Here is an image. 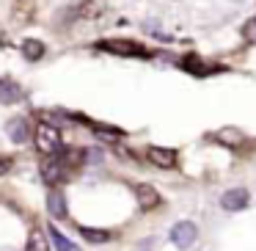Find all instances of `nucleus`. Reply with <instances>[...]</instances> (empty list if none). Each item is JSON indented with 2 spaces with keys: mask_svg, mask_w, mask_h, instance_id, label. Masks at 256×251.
Segmentation results:
<instances>
[{
  "mask_svg": "<svg viewBox=\"0 0 256 251\" xmlns=\"http://www.w3.org/2000/svg\"><path fill=\"white\" fill-rule=\"evenodd\" d=\"M50 237H52V243H56V248H58V251H80L78 245H74L69 237H64V234L58 232L56 226H50Z\"/></svg>",
  "mask_w": 256,
  "mask_h": 251,
  "instance_id": "nucleus-15",
  "label": "nucleus"
},
{
  "mask_svg": "<svg viewBox=\"0 0 256 251\" xmlns=\"http://www.w3.org/2000/svg\"><path fill=\"white\" fill-rule=\"evenodd\" d=\"M6 133H8V138H12L14 144H25V141L30 138V124H28V119H22V116L12 119V122L6 124Z\"/></svg>",
  "mask_w": 256,
  "mask_h": 251,
  "instance_id": "nucleus-5",
  "label": "nucleus"
},
{
  "mask_svg": "<svg viewBox=\"0 0 256 251\" xmlns=\"http://www.w3.org/2000/svg\"><path fill=\"white\" fill-rule=\"evenodd\" d=\"M149 160L160 168H174L176 166V152L166 149V146H152L149 149Z\"/></svg>",
  "mask_w": 256,
  "mask_h": 251,
  "instance_id": "nucleus-7",
  "label": "nucleus"
},
{
  "mask_svg": "<svg viewBox=\"0 0 256 251\" xmlns=\"http://www.w3.org/2000/svg\"><path fill=\"white\" fill-rule=\"evenodd\" d=\"M80 234H83L88 243H96V245L110 240V232H105V229H88V226H83V229H80Z\"/></svg>",
  "mask_w": 256,
  "mask_h": 251,
  "instance_id": "nucleus-14",
  "label": "nucleus"
},
{
  "mask_svg": "<svg viewBox=\"0 0 256 251\" xmlns=\"http://www.w3.org/2000/svg\"><path fill=\"white\" fill-rule=\"evenodd\" d=\"M8 168H12V160H6V157H3V160H0V177H3Z\"/></svg>",
  "mask_w": 256,
  "mask_h": 251,
  "instance_id": "nucleus-19",
  "label": "nucleus"
},
{
  "mask_svg": "<svg viewBox=\"0 0 256 251\" xmlns=\"http://www.w3.org/2000/svg\"><path fill=\"white\" fill-rule=\"evenodd\" d=\"M91 127H94L96 135H100V138H105V141L122 138V130H118V127H108V124H91Z\"/></svg>",
  "mask_w": 256,
  "mask_h": 251,
  "instance_id": "nucleus-16",
  "label": "nucleus"
},
{
  "mask_svg": "<svg viewBox=\"0 0 256 251\" xmlns=\"http://www.w3.org/2000/svg\"><path fill=\"white\" fill-rule=\"evenodd\" d=\"M47 210H50L52 218H66V212H69L66 196H64L61 190H52V193L47 196Z\"/></svg>",
  "mask_w": 256,
  "mask_h": 251,
  "instance_id": "nucleus-9",
  "label": "nucleus"
},
{
  "mask_svg": "<svg viewBox=\"0 0 256 251\" xmlns=\"http://www.w3.org/2000/svg\"><path fill=\"white\" fill-rule=\"evenodd\" d=\"M25 251H50V243H47V237H44L42 229H34V232H30L28 248H25Z\"/></svg>",
  "mask_w": 256,
  "mask_h": 251,
  "instance_id": "nucleus-13",
  "label": "nucleus"
},
{
  "mask_svg": "<svg viewBox=\"0 0 256 251\" xmlns=\"http://www.w3.org/2000/svg\"><path fill=\"white\" fill-rule=\"evenodd\" d=\"M34 141H36V149L42 152V155H56L58 149H61V133H58L52 124H39L34 133Z\"/></svg>",
  "mask_w": 256,
  "mask_h": 251,
  "instance_id": "nucleus-1",
  "label": "nucleus"
},
{
  "mask_svg": "<svg viewBox=\"0 0 256 251\" xmlns=\"http://www.w3.org/2000/svg\"><path fill=\"white\" fill-rule=\"evenodd\" d=\"M135 199H138L140 210H154L160 204V193L152 185H135Z\"/></svg>",
  "mask_w": 256,
  "mask_h": 251,
  "instance_id": "nucleus-6",
  "label": "nucleus"
},
{
  "mask_svg": "<svg viewBox=\"0 0 256 251\" xmlns=\"http://www.w3.org/2000/svg\"><path fill=\"white\" fill-rule=\"evenodd\" d=\"M22 56L28 58V61H39V58L44 56V45H42V42H36V39L22 42Z\"/></svg>",
  "mask_w": 256,
  "mask_h": 251,
  "instance_id": "nucleus-12",
  "label": "nucleus"
},
{
  "mask_svg": "<svg viewBox=\"0 0 256 251\" xmlns=\"http://www.w3.org/2000/svg\"><path fill=\"white\" fill-rule=\"evenodd\" d=\"M102 50L116 53V56H146L144 47L138 42H122V39H110V42H100Z\"/></svg>",
  "mask_w": 256,
  "mask_h": 251,
  "instance_id": "nucleus-4",
  "label": "nucleus"
},
{
  "mask_svg": "<svg viewBox=\"0 0 256 251\" xmlns=\"http://www.w3.org/2000/svg\"><path fill=\"white\" fill-rule=\"evenodd\" d=\"M196 237H198V229H196L193 221H179L171 226V243L176 248H190L196 243Z\"/></svg>",
  "mask_w": 256,
  "mask_h": 251,
  "instance_id": "nucleus-2",
  "label": "nucleus"
},
{
  "mask_svg": "<svg viewBox=\"0 0 256 251\" xmlns=\"http://www.w3.org/2000/svg\"><path fill=\"white\" fill-rule=\"evenodd\" d=\"M20 97H22V91H20L17 83H12V80H0V102H3V105H12V102H17Z\"/></svg>",
  "mask_w": 256,
  "mask_h": 251,
  "instance_id": "nucleus-11",
  "label": "nucleus"
},
{
  "mask_svg": "<svg viewBox=\"0 0 256 251\" xmlns=\"http://www.w3.org/2000/svg\"><path fill=\"white\" fill-rule=\"evenodd\" d=\"M248 190L245 188H232V190H226V193L220 196V207L223 210H228V212H237V210H242V207H248Z\"/></svg>",
  "mask_w": 256,
  "mask_h": 251,
  "instance_id": "nucleus-3",
  "label": "nucleus"
},
{
  "mask_svg": "<svg viewBox=\"0 0 256 251\" xmlns=\"http://www.w3.org/2000/svg\"><path fill=\"white\" fill-rule=\"evenodd\" d=\"M42 179H44L47 185H58L64 179V163L61 160H47L44 166H42Z\"/></svg>",
  "mask_w": 256,
  "mask_h": 251,
  "instance_id": "nucleus-8",
  "label": "nucleus"
},
{
  "mask_svg": "<svg viewBox=\"0 0 256 251\" xmlns=\"http://www.w3.org/2000/svg\"><path fill=\"white\" fill-rule=\"evenodd\" d=\"M215 138L220 141L223 146H232V149H234V146H240L245 141V135L240 133L237 127H223V130H218V133H215Z\"/></svg>",
  "mask_w": 256,
  "mask_h": 251,
  "instance_id": "nucleus-10",
  "label": "nucleus"
},
{
  "mask_svg": "<svg viewBox=\"0 0 256 251\" xmlns=\"http://www.w3.org/2000/svg\"><path fill=\"white\" fill-rule=\"evenodd\" d=\"M242 36L250 42V45H256V20H248V23H245V28H242Z\"/></svg>",
  "mask_w": 256,
  "mask_h": 251,
  "instance_id": "nucleus-17",
  "label": "nucleus"
},
{
  "mask_svg": "<svg viewBox=\"0 0 256 251\" xmlns=\"http://www.w3.org/2000/svg\"><path fill=\"white\" fill-rule=\"evenodd\" d=\"M83 157H86L88 163H102V152H100V149H86Z\"/></svg>",
  "mask_w": 256,
  "mask_h": 251,
  "instance_id": "nucleus-18",
  "label": "nucleus"
}]
</instances>
